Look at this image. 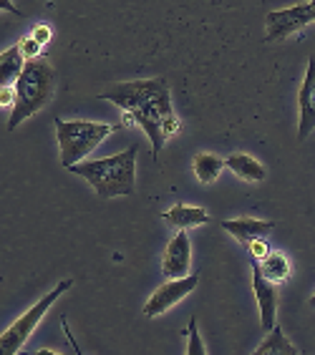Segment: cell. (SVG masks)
I'll list each match as a JSON object with an SVG mask.
<instances>
[{"instance_id":"obj_2","label":"cell","mask_w":315,"mask_h":355,"mask_svg":"<svg viewBox=\"0 0 315 355\" xmlns=\"http://www.w3.org/2000/svg\"><path fill=\"white\" fill-rule=\"evenodd\" d=\"M137 157L139 144H131L129 149H124L121 154L81 162V164L71 166L69 171L86 179L101 199L131 197L137 189Z\"/></svg>"},{"instance_id":"obj_18","label":"cell","mask_w":315,"mask_h":355,"mask_svg":"<svg viewBox=\"0 0 315 355\" xmlns=\"http://www.w3.org/2000/svg\"><path fill=\"white\" fill-rule=\"evenodd\" d=\"M207 348L202 338H199V325H197V318H189V325H187V355H205Z\"/></svg>"},{"instance_id":"obj_5","label":"cell","mask_w":315,"mask_h":355,"mask_svg":"<svg viewBox=\"0 0 315 355\" xmlns=\"http://www.w3.org/2000/svg\"><path fill=\"white\" fill-rule=\"evenodd\" d=\"M74 287V280H61L58 285L51 290V293H46L41 297V300L35 302L33 308H28L26 313L18 318V320L10 325V328L6 330V333L0 335V355H15V353H21L23 345L28 343V338L33 335V330L41 325L43 320V315L49 313V308L53 305L61 295H66Z\"/></svg>"},{"instance_id":"obj_12","label":"cell","mask_w":315,"mask_h":355,"mask_svg":"<svg viewBox=\"0 0 315 355\" xmlns=\"http://www.w3.org/2000/svg\"><path fill=\"white\" fill-rule=\"evenodd\" d=\"M162 219L171 230H192V227H202L210 222V212L205 207H192V205H174L171 209L162 212Z\"/></svg>"},{"instance_id":"obj_7","label":"cell","mask_w":315,"mask_h":355,"mask_svg":"<svg viewBox=\"0 0 315 355\" xmlns=\"http://www.w3.org/2000/svg\"><path fill=\"white\" fill-rule=\"evenodd\" d=\"M197 282H199L197 270L185 275V277H171V280H167L164 285H159L157 290L151 293V297L144 305V315L146 318H159V315H164L167 310H171L177 302L185 300L189 293H194Z\"/></svg>"},{"instance_id":"obj_25","label":"cell","mask_w":315,"mask_h":355,"mask_svg":"<svg viewBox=\"0 0 315 355\" xmlns=\"http://www.w3.org/2000/svg\"><path fill=\"white\" fill-rule=\"evenodd\" d=\"M310 6H313V10H315V0H310Z\"/></svg>"},{"instance_id":"obj_6","label":"cell","mask_w":315,"mask_h":355,"mask_svg":"<svg viewBox=\"0 0 315 355\" xmlns=\"http://www.w3.org/2000/svg\"><path fill=\"white\" fill-rule=\"evenodd\" d=\"M310 23H315V10L310 6V0L300 3V6L273 10V13L265 15V43H280L285 38H290V35L303 33Z\"/></svg>"},{"instance_id":"obj_21","label":"cell","mask_w":315,"mask_h":355,"mask_svg":"<svg viewBox=\"0 0 315 355\" xmlns=\"http://www.w3.org/2000/svg\"><path fill=\"white\" fill-rule=\"evenodd\" d=\"M15 101V86H0V106H10Z\"/></svg>"},{"instance_id":"obj_11","label":"cell","mask_w":315,"mask_h":355,"mask_svg":"<svg viewBox=\"0 0 315 355\" xmlns=\"http://www.w3.org/2000/svg\"><path fill=\"white\" fill-rule=\"evenodd\" d=\"M219 227L225 230V232L232 234L242 247H250L255 239H262L275 230V222L273 219H255V217H240V219H222Z\"/></svg>"},{"instance_id":"obj_8","label":"cell","mask_w":315,"mask_h":355,"mask_svg":"<svg viewBox=\"0 0 315 355\" xmlns=\"http://www.w3.org/2000/svg\"><path fill=\"white\" fill-rule=\"evenodd\" d=\"M162 272L167 280L171 277H185L192 272V242L187 230H177L174 237L164 250V260H162Z\"/></svg>"},{"instance_id":"obj_3","label":"cell","mask_w":315,"mask_h":355,"mask_svg":"<svg viewBox=\"0 0 315 355\" xmlns=\"http://www.w3.org/2000/svg\"><path fill=\"white\" fill-rule=\"evenodd\" d=\"M56 94V71L46 58H31L23 66L18 81H15V101L13 111L8 116V131L18 129L26 119L35 116L46 109Z\"/></svg>"},{"instance_id":"obj_4","label":"cell","mask_w":315,"mask_h":355,"mask_svg":"<svg viewBox=\"0 0 315 355\" xmlns=\"http://www.w3.org/2000/svg\"><path fill=\"white\" fill-rule=\"evenodd\" d=\"M117 123L86 121V119H56V137H58V149H61V166L71 169L74 164H81L83 159L91 157L94 149H99L106 139L117 131Z\"/></svg>"},{"instance_id":"obj_20","label":"cell","mask_w":315,"mask_h":355,"mask_svg":"<svg viewBox=\"0 0 315 355\" xmlns=\"http://www.w3.org/2000/svg\"><path fill=\"white\" fill-rule=\"evenodd\" d=\"M267 237H262V239H255L253 245L247 247V252H250V257H255V260H265L267 254H270V247H267V242H265Z\"/></svg>"},{"instance_id":"obj_10","label":"cell","mask_w":315,"mask_h":355,"mask_svg":"<svg viewBox=\"0 0 315 355\" xmlns=\"http://www.w3.org/2000/svg\"><path fill=\"white\" fill-rule=\"evenodd\" d=\"M298 109H300L298 141H305L315 131V55L308 58V71L300 83V94H298Z\"/></svg>"},{"instance_id":"obj_23","label":"cell","mask_w":315,"mask_h":355,"mask_svg":"<svg viewBox=\"0 0 315 355\" xmlns=\"http://www.w3.org/2000/svg\"><path fill=\"white\" fill-rule=\"evenodd\" d=\"M0 10H6V13H13V15H23L21 10L13 6V0H0Z\"/></svg>"},{"instance_id":"obj_9","label":"cell","mask_w":315,"mask_h":355,"mask_svg":"<svg viewBox=\"0 0 315 355\" xmlns=\"http://www.w3.org/2000/svg\"><path fill=\"white\" fill-rule=\"evenodd\" d=\"M250 265H253V290L260 310V322L265 330H273L278 322V287L260 272V260L250 257Z\"/></svg>"},{"instance_id":"obj_24","label":"cell","mask_w":315,"mask_h":355,"mask_svg":"<svg viewBox=\"0 0 315 355\" xmlns=\"http://www.w3.org/2000/svg\"><path fill=\"white\" fill-rule=\"evenodd\" d=\"M308 305H310V308H315V295H313V297H310V300H308Z\"/></svg>"},{"instance_id":"obj_17","label":"cell","mask_w":315,"mask_h":355,"mask_svg":"<svg viewBox=\"0 0 315 355\" xmlns=\"http://www.w3.org/2000/svg\"><path fill=\"white\" fill-rule=\"evenodd\" d=\"M260 272L265 275L270 282H285L290 277V260L282 252H273L267 254L265 260H260Z\"/></svg>"},{"instance_id":"obj_1","label":"cell","mask_w":315,"mask_h":355,"mask_svg":"<svg viewBox=\"0 0 315 355\" xmlns=\"http://www.w3.org/2000/svg\"><path fill=\"white\" fill-rule=\"evenodd\" d=\"M99 98L111 101L126 114V121H137L151 141L154 159L162 154L174 134L179 131V119L174 116L171 91L167 78H142V81H124L99 94Z\"/></svg>"},{"instance_id":"obj_15","label":"cell","mask_w":315,"mask_h":355,"mask_svg":"<svg viewBox=\"0 0 315 355\" xmlns=\"http://www.w3.org/2000/svg\"><path fill=\"white\" fill-rule=\"evenodd\" d=\"M255 355H300V350L295 348V343L288 335L282 333V328L275 322L273 330H267V338L255 348Z\"/></svg>"},{"instance_id":"obj_16","label":"cell","mask_w":315,"mask_h":355,"mask_svg":"<svg viewBox=\"0 0 315 355\" xmlns=\"http://www.w3.org/2000/svg\"><path fill=\"white\" fill-rule=\"evenodd\" d=\"M192 169L194 177L199 179V184H212L225 169V159H219L217 154H210V151H199L192 159Z\"/></svg>"},{"instance_id":"obj_22","label":"cell","mask_w":315,"mask_h":355,"mask_svg":"<svg viewBox=\"0 0 315 355\" xmlns=\"http://www.w3.org/2000/svg\"><path fill=\"white\" fill-rule=\"evenodd\" d=\"M31 35H33L41 46H46V43L51 41V28L49 26H38V28H33V33H31Z\"/></svg>"},{"instance_id":"obj_14","label":"cell","mask_w":315,"mask_h":355,"mask_svg":"<svg viewBox=\"0 0 315 355\" xmlns=\"http://www.w3.org/2000/svg\"><path fill=\"white\" fill-rule=\"evenodd\" d=\"M23 66H26V55H23L21 43L3 51L0 53V86H15Z\"/></svg>"},{"instance_id":"obj_19","label":"cell","mask_w":315,"mask_h":355,"mask_svg":"<svg viewBox=\"0 0 315 355\" xmlns=\"http://www.w3.org/2000/svg\"><path fill=\"white\" fill-rule=\"evenodd\" d=\"M21 48H23V55H26V61H31V58H38V53H41V43L35 41L33 35H26V38H21Z\"/></svg>"},{"instance_id":"obj_13","label":"cell","mask_w":315,"mask_h":355,"mask_svg":"<svg viewBox=\"0 0 315 355\" xmlns=\"http://www.w3.org/2000/svg\"><path fill=\"white\" fill-rule=\"evenodd\" d=\"M225 166L235 177H240L242 182H250V184H260L267 179V169L250 154H232L225 159Z\"/></svg>"}]
</instances>
